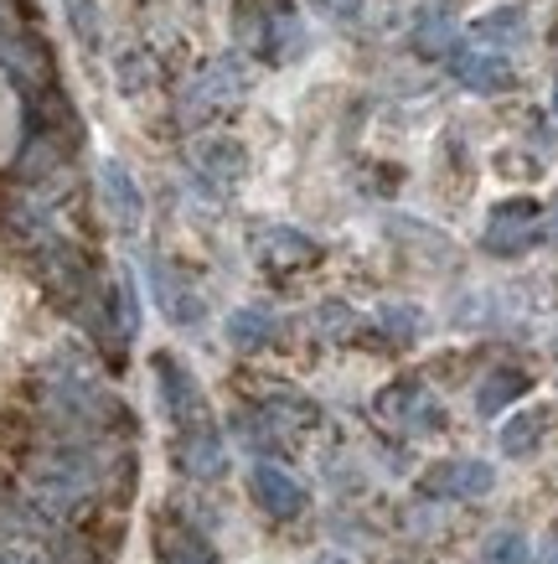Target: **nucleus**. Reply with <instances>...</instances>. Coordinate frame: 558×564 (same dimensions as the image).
Wrapping results in <instances>:
<instances>
[{
    "label": "nucleus",
    "instance_id": "obj_1",
    "mask_svg": "<svg viewBox=\"0 0 558 564\" xmlns=\"http://www.w3.org/2000/svg\"><path fill=\"white\" fill-rule=\"evenodd\" d=\"M243 94H249V68L238 63L233 52H222V57H212V63L186 84L182 115L186 120H207V115H218V109H233Z\"/></svg>",
    "mask_w": 558,
    "mask_h": 564
},
{
    "label": "nucleus",
    "instance_id": "obj_2",
    "mask_svg": "<svg viewBox=\"0 0 558 564\" xmlns=\"http://www.w3.org/2000/svg\"><path fill=\"white\" fill-rule=\"evenodd\" d=\"M378 420H389L393 430H408V435H429V430L445 425V410L429 399L424 383L398 378V383H389V389L378 393Z\"/></svg>",
    "mask_w": 558,
    "mask_h": 564
},
{
    "label": "nucleus",
    "instance_id": "obj_3",
    "mask_svg": "<svg viewBox=\"0 0 558 564\" xmlns=\"http://www.w3.org/2000/svg\"><path fill=\"white\" fill-rule=\"evenodd\" d=\"M151 368H155V378H161V404H166V414L176 420V430H192V425H203V420H212L203 389H197V378L186 373L171 352H155Z\"/></svg>",
    "mask_w": 558,
    "mask_h": 564
},
{
    "label": "nucleus",
    "instance_id": "obj_4",
    "mask_svg": "<svg viewBox=\"0 0 558 564\" xmlns=\"http://www.w3.org/2000/svg\"><path fill=\"white\" fill-rule=\"evenodd\" d=\"M249 492H254V502L270 518H300L305 502H310L300 481L289 477L285 466H274V462H259L254 471H249Z\"/></svg>",
    "mask_w": 558,
    "mask_h": 564
},
{
    "label": "nucleus",
    "instance_id": "obj_5",
    "mask_svg": "<svg viewBox=\"0 0 558 564\" xmlns=\"http://www.w3.org/2000/svg\"><path fill=\"white\" fill-rule=\"evenodd\" d=\"M145 274H151L155 306L166 311V322H171V326H197V322L207 316V311H203V295L192 291L182 274H171L166 259H145Z\"/></svg>",
    "mask_w": 558,
    "mask_h": 564
},
{
    "label": "nucleus",
    "instance_id": "obj_6",
    "mask_svg": "<svg viewBox=\"0 0 558 564\" xmlns=\"http://www.w3.org/2000/svg\"><path fill=\"white\" fill-rule=\"evenodd\" d=\"M491 481H496V471H491L486 462H440V466H429V471L419 477V492L460 502V497L491 492Z\"/></svg>",
    "mask_w": 558,
    "mask_h": 564
},
{
    "label": "nucleus",
    "instance_id": "obj_7",
    "mask_svg": "<svg viewBox=\"0 0 558 564\" xmlns=\"http://www.w3.org/2000/svg\"><path fill=\"white\" fill-rule=\"evenodd\" d=\"M176 456H182L186 477H197V481H218L222 471H228V445H222V435H218V425H212V420L182 430Z\"/></svg>",
    "mask_w": 558,
    "mask_h": 564
},
{
    "label": "nucleus",
    "instance_id": "obj_8",
    "mask_svg": "<svg viewBox=\"0 0 558 564\" xmlns=\"http://www.w3.org/2000/svg\"><path fill=\"white\" fill-rule=\"evenodd\" d=\"M192 161H197V182H203L212 197L233 192L238 182H243V172H249V155H243V145H233V140H203Z\"/></svg>",
    "mask_w": 558,
    "mask_h": 564
},
{
    "label": "nucleus",
    "instance_id": "obj_9",
    "mask_svg": "<svg viewBox=\"0 0 558 564\" xmlns=\"http://www.w3.org/2000/svg\"><path fill=\"white\" fill-rule=\"evenodd\" d=\"M0 63L17 73V78H26V84L36 88H52V68H47V52L36 47L32 36L21 32L11 17H0Z\"/></svg>",
    "mask_w": 558,
    "mask_h": 564
},
{
    "label": "nucleus",
    "instance_id": "obj_10",
    "mask_svg": "<svg viewBox=\"0 0 558 564\" xmlns=\"http://www.w3.org/2000/svg\"><path fill=\"white\" fill-rule=\"evenodd\" d=\"M99 192H103V207H109L114 228L135 234L140 218H145V197H140V187L130 182V172H124L119 161H103L99 166Z\"/></svg>",
    "mask_w": 558,
    "mask_h": 564
},
{
    "label": "nucleus",
    "instance_id": "obj_11",
    "mask_svg": "<svg viewBox=\"0 0 558 564\" xmlns=\"http://www.w3.org/2000/svg\"><path fill=\"white\" fill-rule=\"evenodd\" d=\"M155 560L161 564H218L212 544L192 523H155Z\"/></svg>",
    "mask_w": 558,
    "mask_h": 564
},
{
    "label": "nucleus",
    "instance_id": "obj_12",
    "mask_svg": "<svg viewBox=\"0 0 558 564\" xmlns=\"http://www.w3.org/2000/svg\"><path fill=\"white\" fill-rule=\"evenodd\" d=\"M254 249L270 270H305V264L321 259V249L305 239V234H295V228H264V234L254 239Z\"/></svg>",
    "mask_w": 558,
    "mask_h": 564
},
{
    "label": "nucleus",
    "instance_id": "obj_13",
    "mask_svg": "<svg viewBox=\"0 0 558 564\" xmlns=\"http://www.w3.org/2000/svg\"><path fill=\"white\" fill-rule=\"evenodd\" d=\"M533 218H538V203H502L491 213L486 249L491 254H517V249L533 239Z\"/></svg>",
    "mask_w": 558,
    "mask_h": 564
},
{
    "label": "nucleus",
    "instance_id": "obj_14",
    "mask_svg": "<svg viewBox=\"0 0 558 564\" xmlns=\"http://www.w3.org/2000/svg\"><path fill=\"white\" fill-rule=\"evenodd\" d=\"M274 337H280V316H270V311L243 306L228 316V343H233L238 352H259V347H270Z\"/></svg>",
    "mask_w": 558,
    "mask_h": 564
},
{
    "label": "nucleus",
    "instance_id": "obj_15",
    "mask_svg": "<svg viewBox=\"0 0 558 564\" xmlns=\"http://www.w3.org/2000/svg\"><path fill=\"white\" fill-rule=\"evenodd\" d=\"M259 47H264V57H270V63H295V57H305L300 21L289 17V11H274V17L264 21V32H259Z\"/></svg>",
    "mask_w": 558,
    "mask_h": 564
},
{
    "label": "nucleus",
    "instance_id": "obj_16",
    "mask_svg": "<svg viewBox=\"0 0 558 564\" xmlns=\"http://www.w3.org/2000/svg\"><path fill=\"white\" fill-rule=\"evenodd\" d=\"M456 78L466 88H475V94H502V88H512V68L502 63V57H486V52H466V57H456Z\"/></svg>",
    "mask_w": 558,
    "mask_h": 564
},
{
    "label": "nucleus",
    "instance_id": "obj_17",
    "mask_svg": "<svg viewBox=\"0 0 558 564\" xmlns=\"http://www.w3.org/2000/svg\"><path fill=\"white\" fill-rule=\"evenodd\" d=\"M264 414H270L274 430H310V425H321V410H316L310 399H300V393H270V399H264Z\"/></svg>",
    "mask_w": 558,
    "mask_h": 564
},
{
    "label": "nucleus",
    "instance_id": "obj_18",
    "mask_svg": "<svg viewBox=\"0 0 558 564\" xmlns=\"http://www.w3.org/2000/svg\"><path fill=\"white\" fill-rule=\"evenodd\" d=\"M527 389V373H517V368H496V373L481 383V393H475V410L481 414H496V410H507L512 399Z\"/></svg>",
    "mask_w": 558,
    "mask_h": 564
},
{
    "label": "nucleus",
    "instance_id": "obj_19",
    "mask_svg": "<svg viewBox=\"0 0 558 564\" xmlns=\"http://www.w3.org/2000/svg\"><path fill=\"white\" fill-rule=\"evenodd\" d=\"M456 21L445 17V11H424L419 26H414V47L424 52V57H445V52L456 47Z\"/></svg>",
    "mask_w": 558,
    "mask_h": 564
},
{
    "label": "nucleus",
    "instance_id": "obj_20",
    "mask_svg": "<svg viewBox=\"0 0 558 564\" xmlns=\"http://www.w3.org/2000/svg\"><path fill=\"white\" fill-rule=\"evenodd\" d=\"M538 441H543V414L538 410L517 414V420H507V430H502V451H507V456H527V451H538Z\"/></svg>",
    "mask_w": 558,
    "mask_h": 564
},
{
    "label": "nucleus",
    "instance_id": "obj_21",
    "mask_svg": "<svg viewBox=\"0 0 558 564\" xmlns=\"http://www.w3.org/2000/svg\"><path fill=\"white\" fill-rule=\"evenodd\" d=\"M378 332L393 337V343H414V337L424 332V316L414 306H383L378 311Z\"/></svg>",
    "mask_w": 558,
    "mask_h": 564
},
{
    "label": "nucleus",
    "instance_id": "obj_22",
    "mask_svg": "<svg viewBox=\"0 0 558 564\" xmlns=\"http://www.w3.org/2000/svg\"><path fill=\"white\" fill-rule=\"evenodd\" d=\"M475 36H481V42H517V36H523V11H517V6L491 11V17L475 21Z\"/></svg>",
    "mask_w": 558,
    "mask_h": 564
},
{
    "label": "nucleus",
    "instance_id": "obj_23",
    "mask_svg": "<svg viewBox=\"0 0 558 564\" xmlns=\"http://www.w3.org/2000/svg\"><path fill=\"white\" fill-rule=\"evenodd\" d=\"M155 78H161V68H155L151 52H124V57H119V84H124V94H140V88H151Z\"/></svg>",
    "mask_w": 558,
    "mask_h": 564
},
{
    "label": "nucleus",
    "instance_id": "obj_24",
    "mask_svg": "<svg viewBox=\"0 0 558 564\" xmlns=\"http://www.w3.org/2000/svg\"><path fill=\"white\" fill-rule=\"evenodd\" d=\"M316 332H321L326 343H347V337H357V316L341 301H326L321 311H316Z\"/></svg>",
    "mask_w": 558,
    "mask_h": 564
},
{
    "label": "nucleus",
    "instance_id": "obj_25",
    "mask_svg": "<svg viewBox=\"0 0 558 564\" xmlns=\"http://www.w3.org/2000/svg\"><path fill=\"white\" fill-rule=\"evenodd\" d=\"M481 564H533V554H527V544L517 533H491L481 544Z\"/></svg>",
    "mask_w": 558,
    "mask_h": 564
},
{
    "label": "nucleus",
    "instance_id": "obj_26",
    "mask_svg": "<svg viewBox=\"0 0 558 564\" xmlns=\"http://www.w3.org/2000/svg\"><path fill=\"white\" fill-rule=\"evenodd\" d=\"M68 21L84 47H99V0H68Z\"/></svg>",
    "mask_w": 558,
    "mask_h": 564
},
{
    "label": "nucleus",
    "instance_id": "obj_27",
    "mask_svg": "<svg viewBox=\"0 0 558 564\" xmlns=\"http://www.w3.org/2000/svg\"><path fill=\"white\" fill-rule=\"evenodd\" d=\"M321 17H331V21H357L362 11H368V0H310Z\"/></svg>",
    "mask_w": 558,
    "mask_h": 564
},
{
    "label": "nucleus",
    "instance_id": "obj_28",
    "mask_svg": "<svg viewBox=\"0 0 558 564\" xmlns=\"http://www.w3.org/2000/svg\"><path fill=\"white\" fill-rule=\"evenodd\" d=\"M548 564H558V529H554V539H548Z\"/></svg>",
    "mask_w": 558,
    "mask_h": 564
},
{
    "label": "nucleus",
    "instance_id": "obj_29",
    "mask_svg": "<svg viewBox=\"0 0 558 564\" xmlns=\"http://www.w3.org/2000/svg\"><path fill=\"white\" fill-rule=\"evenodd\" d=\"M554 104H558V99H554Z\"/></svg>",
    "mask_w": 558,
    "mask_h": 564
}]
</instances>
